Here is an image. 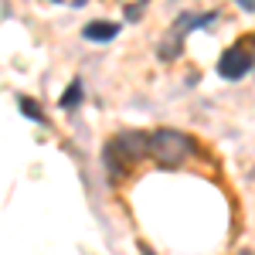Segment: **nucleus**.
Returning <instances> with one entry per match:
<instances>
[{"mask_svg": "<svg viewBox=\"0 0 255 255\" xmlns=\"http://www.w3.org/2000/svg\"><path fill=\"white\" fill-rule=\"evenodd\" d=\"M191 150H194V143L177 129H157L153 136H146V153L157 160L160 167H180L191 157Z\"/></svg>", "mask_w": 255, "mask_h": 255, "instance_id": "nucleus-1", "label": "nucleus"}, {"mask_svg": "<svg viewBox=\"0 0 255 255\" xmlns=\"http://www.w3.org/2000/svg\"><path fill=\"white\" fill-rule=\"evenodd\" d=\"M218 72H221L225 79H245V75L252 72V51L242 48V44L228 48V51L221 55V61H218Z\"/></svg>", "mask_w": 255, "mask_h": 255, "instance_id": "nucleus-2", "label": "nucleus"}, {"mask_svg": "<svg viewBox=\"0 0 255 255\" xmlns=\"http://www.w3.org/2000/svg\"><path fill=\"white\" fill-rule=\"evenodd\" d=\"M109 153L113 157H123L126 163H136V160L146 157V136L143 133H119L109 143Z\"/></svg>", "mask_w": 255, "mask_h": 255, "instance_id": "nucleus-3", "label": "nucleus"}, {"mask_svg": "<svg viewBox=\"0 0 255 255\" xmlns=\"http://www.w3.org/2000/svg\"><path fill=\"white\" fill-rule=\"evenodd\" d=\"M89 41H113L119 34L116 24H106V20H92V24H85V31H82Z\"/></svg>", "mask_w": 255, "mask_h": 255, "instance_id": "nucleus-4", "label": "nucleus"}, {"mask_svg": "<svg viewBox=\"0 0 255 255\" xmlns=\"http://www.w3.org/2000/svg\"><path fill=\"white\" fill-rule=\"evenodd\" d=\"M79 102H82V82H72L65 89V96H61V109H75Z\"/></svg>", "mask_w": 255, "mask_h": 255, "instance_id": "nucleus-5", "label": "nucleus"}, {"mask_svg": "<svg viewBox=\"0 0 255 255\" xmlns=\"http://www.w3.org/2000/svg\"><path fill=\"white\" fill-rule=\"evenodd\" d=\"M20 113H24V116H31V119H41V109L31 102V99H20Z\"/></svg>", "mask_w": 255, "mask_h": 255, "instance_id": "nucleus-6", "label": "nucleus"}, {"mask_svg": "<svg viewBox=\"0 0 255 255\" xmlns=\"http://www.w3.org/2000/svg\"><path fill=\"white\" fill-rule=\"evenodd\" d=\"M238 3H242V7H245V10H249V14H252V7H255L252 0H238Z\"/></svg>", "mask_w": 255, "mask_h": 255, "instance_id": "nucleus-7", "label": "nucleus"}, {"mask_svg": "<svg viewBox=\"0 0 255 255\" xmlns=\"http://www.w3.org/2000/svg\"><path fill=\"white\" fill-rule=\"evenodd\" d=\"M65 3H85V0H65Z\"/></svg>", "mask_w": 255, "mask_h": 255, "instance_id": "nucleus-8", "label": "nucleus"}, {"mask_svg": "<svg viewBox=\"0 0 255 255\" xmlns=\"http://www.w3.org/2000/svg\"><path fill=\"white\" fill-rule=\"evenodd\" d=\"M242 255H252V252H242Z\"/></svg>", "mask_w": 255, "mask_h": 255, "instance_id": "nucleus-9", "label": "nucleus"}]
</instances>
